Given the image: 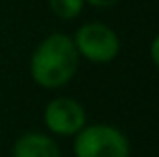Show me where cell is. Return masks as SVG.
<instances>
[{
	"label": "cell",
	"mask_w": 159,
	"mask_h": 157,
	"mask_svg": "<svg viewBox=\"0 0 159 157\" xmlns=\"http://www.w3.org/2000/svg\"><path fill=\"white\" fill-rule=\"evenodd\" d=\"M73 43L79 56L95 65H105L117 59L121 51V40L111 26L103 22H87L75 32Z\"/></svg>",
	"instance_id": "cell-3"
},
{
	"label": "cell",
	"mask_w": 159,
	"mask_h": 157,
	"mask_svg": "<svg viewBox=\"0 0 159 157\" xmlns=\"http://www.w3.org/2000/svg\"><path fill=\"white\" fill-rule=\"evenodd\" d=\"M12 157H62L61 147L51 133L26 131L12 145Z\"/></svg>",
	"instance_id": "cell-5"
},
{
	"label": "cell",
	"mask_w": 159,
	"mask_h": 157,
	"mask_svg": "<svg viewBox=\"0 0 159 157\" xmlns=\"http://www.w3.org/2000/svg\"><path fill=\"white\" fill-rule=\"evenodd\" d=\"M157 48H159V38L155 36L153 38V43H151V61H153V65H159V56H157Z\"/></svg>",
	"instance_id": "cell-8"
},
{
	"label": "cell",
	"mask_w": 159,
	"mask_h": 157,
	"mask_svg": "<svg viewBox=\"0 0 159 157\" xmlns=\"http://www.w3.org/2000/svg\"><path fill=\"white\" fill-rule=\"evenodd\" d=\"M81 56L73 38L52 32L39 43L30 56V77L43 89H61L73 81L79 71Z\"/></svg>",
	"instance_id": "cell-1"
},
{
	"label": "cell",
	"mask_w": 159,
	"mask_h": 157,
	"mask_svg": "<svg viewBox=\"0 0 159 157\" xmlns=\"http://www.w3.org/2000/svg\"><path fill=\"white\" fill-rule=\"evenodd\" d=\"M44 127L57 137H73L87 125V111L77 99L57 97L44 107Z\"/></svg>",
	"instance_id": "cell-4"
},
{
	"label": "cell",
	"mask_w": 159,
	"mask_h": 157,
	"mask_svg": "<svg viewBox=\"0 0 159 157\" xmlns=\"http://www.w3.org/2000/svg\"><path fill=\"white\" fill-rule=\"evenodd\" d=\"M52 14L61 20H73L85 8V0H48Z\"/></svg>",
	"instance_id": "cell-6"
},
{
	"label": "cell",
	"mask_w": 159,
	"mask_h": 157,
	"mask_svg": "<svg viewBox=\"0 0 159 157\" xmlns=\"http://www.w3.org/2000/svg\"><path fill=\"white\" fill-rule=\"evenodd\" d=\"M73 137L75 157H131V141L115 125H85Z\"/></svg>",
	"instance_id": "cell-2"
},
{
	"label": "cell",
	"mask_w": 159,
	"mask_h": 157,
	"mask_svg": "<svg viewBox=\"0 0 159 157\" xmlns=\"http://www.w3.org/2000/svg\"><path fill=\"white\" fill-rule=\"evenodd\" d=\"M87 4H91V6H95V8H111V6H115V4H119L121 0H85Z\"/></svg>",
	"instance_id": "cell-7"
}]
</instances>
